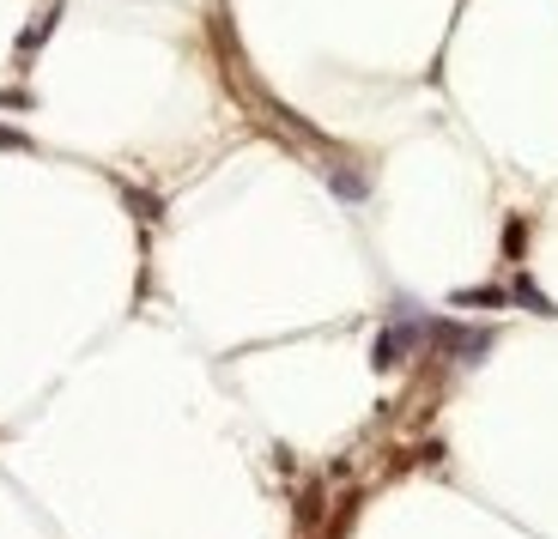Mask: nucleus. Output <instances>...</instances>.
Returning a JSON list of instances; mask_svg holds the SVG:
<instances>
[{"instance_id": "obj_1", "label": "nucleus", "mask_w": 558, "mask_h": 539, "mask_svg": "<svg viewBox=\"0 0 558 539\" xmlns=\"http://www.w3.org/2000/svg\"><path fill=\"white\" fill-rule=\"evenodd\" d=\"M413 340H418V328H413V321H401L395 333H383V340H377V364H401L407 352H413Z\"/></svg>"}]
</instances>
